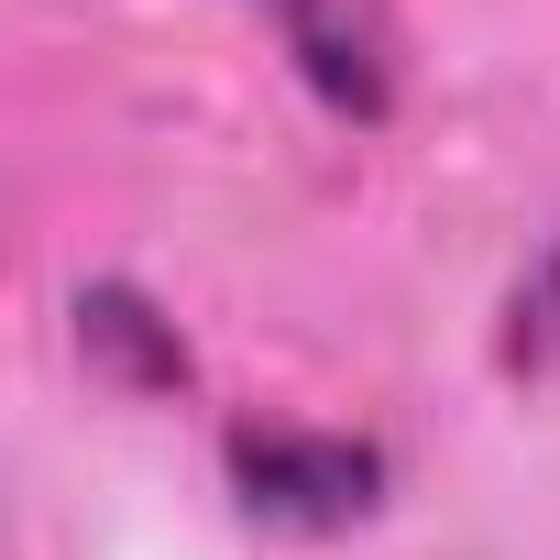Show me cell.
I'll list each match as a JSON object with an SVG mask.
<instances>
[{"mask_svg":"<svg viewBox=\"0 0 560 560\" xmlns=\"http://www.w3.org/2000/svg\"><path fill=\"white\" fill-rule=\"evenodd\" d=\"M220 472L242 494L253 527H287V538H330L352 516L385 505V451L352 429H287V418H242L220 440Z\"/></svg>","mask_w":560,"mask_h":560,"instance_id":"1","label":"cell"},{"mask_svg":"<svg viewBox=\"0 0 560 560\" xmlns=\"http://www.w3.org/2000/svg\"><path fill=\"white\" fill-rule=\"evenodd\" d=\"M275 23V45L298 56V78L341 110V121H385L396 110V0H242Z\"/></svg>","mask_w":560,"mask_h":560,"instance_id":"2","label":"cell"},{"mask_svg":"<svg viewBox=\"0 0 560 560\" xmlns=\"http://www.w3.org/2000/svg\"><path fill=\"white\" fill-rule=\"evenodd\" d=\"M78 341H89L121 385H143V396L187 385V341H176V319H154L132 287H89V298H78Z\"/></svg>","mask_w":560,"mask_h":560,"instance_id":"3","label":"cell"},{"mask_svg":"<svg viewBox=\"0 0 560 560\" xmlns=\"http://www.w3.org/2000/svg\"><path fill=\"white\" fill-rule=\"evenodd\" d=\"M560 363V253L516 287V308H505V374H549Z\"/></svg>","mask_w":560,"mask_h":560,"instance_id":"4","label":"cell"}]
</instances>
